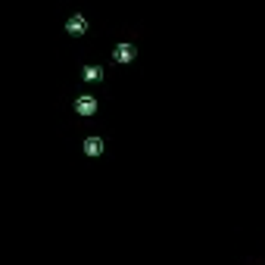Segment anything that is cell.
I'll use <instances>...</instances> for the list:
<instances>
[{
  "label": "cell",
  "instance_id": "1",
  "mask_svg": "<svg viewBox=\"0 0 265 265\" xmlns=\"http://www.w3.org/2000/svg\"><path fill=\"white\" fill-rule=\"evenodd\" d=\"M94 109H97V103H94L91 97H81V100H78V113H81V116H91Z\"/></svg>",
  "mask_w": 265,
  "mask_h": 265
},
{
  "label": "cell",
  "instance_id": "2",
  "mask_svg": "<svg viewBox=\"0 0 265 265\" xmlns=\"http://www.w3.org/2000/svg\"><path fill=\"white\" fill-rule=\"evenodd\" d=\"M131 56H134V47H128V44H119V47H116V59H122V63H128Z\"/></svg>",
  "mask_w": 265,
  "mask_h": 265
},
{
  "label": "cell",
  "instance_id": "3",
  "mask_svg": "<svg viewBox=\"0 0 265 265\" xmlns=\"http://www.w3.org/2000/svg\"><path fill=\"white\" fill-rule=\"evenodd\" d=\"M84 150H88V153H91V156H97V153H100V150H103V144H100L97 138H91L88 144H84Z\"/></svg>",
  "mask_w": 265,
  "mask_h": 265
},
{
  "label": "cell",
  "instance_id": "4",
  "mask_svg": "<svg viewBox=\"0 0 265 265\" xmlns=\"http://www.w3.org/2000/svg\"><path fill=\"white\" fill-rule=\"evenodd\" d=\"M69 31H72V35H81V31H84V19H81V16H75V19L69 22Z\"/></svg>",
  "mask_w": 265,
  "mask_h": 265
},
{
  "label": "cell",
  "instance_id": "5",
  "mask_svg": "<svg viewBox=\"0 0 265 265\" xmlns=\"http://www.w3.org/2000/svg\"><path fill=\"white\" fill-rule=\"evenodd\" d=\"M100 75H103V72H100L97 66H88V69H84V78H88V81H97Z\"/></svg>",
  "mask_w": 265,
  "mask_h": 265
}]
</instances>
